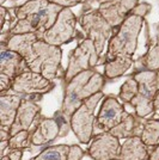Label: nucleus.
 <instances>
[{
	"mask_svg": "<svg viewBox=\"0 0 159 160\" xmlns=\"http://www.w3.org/2000/svg\"><path fill=\"white\" fill-rule=\"evenodd\" d=\"M62 7L49 0H28L14 8L16 22L8 35L35 32L42 37L48 29L53 27Z\"/></svg>",
	"mask_w": 159,
	"mask_h": 160,
	"instance_id": "1",
	"label": "nucleus"
},
{
	"mask_svg": "<svg viewBox=\"0 0 159 160\" xmlns=\"http://www.w3.org/2000/svg\"><path fill=\"white\" fill-rule=\"evenodd\" d=\"M105 79L104 74L100 73L95 68L84 71L73 77L68 82L65 84L64 99L60 112L69 121L72 113L81 105L84 100L103 90L105 85Z\"/></svg>",
	"mask_w": 159,
	"mask_h": 160,
	"instance_id": "2",
	"label": "nucleus"
},
{
	"mask_svg": "<svg viewBox=\"0 0 159 160\" xmlns=\"http://www.w3.org/2000/svg\"><path fill=\"white\" fill-rule=\"evenodd\" d=\"M145 14L133 10L129 16L121 23V25L114 30L111 38L109 40L106 53V60L114 59L120 55L133 56L138 48V38L145 22Z\"/></svg>",
	"mask_w": 159,
	"mask_h": 160,
	"instance_id": "3",
	"label": "nucleus"
},
{
	"mask_svg": "<svg viewBox=\"0 0 159 160\" xmlns=\"http://www.w3.org/2000/svg\"><path fill=\"white\" fill-rule=\"evenodd\" d=\"M105 97L103 91L93 94L86 100H84L74 112L69 117V126L71 129L77 136L80 143L87 145L95 136V128H96V117L95 111L96 108L100 103V100Z\"/></svg>",
	"mask_w": 159,
	"mask_h": 160,
	"instance_id": "4",
	"label": "nucleus"
},
{
	"mask_svg": "<svg viewBox=\"0 0 159 160\" xmlns=\"http://www.w3.org/2000/svg\"><path fill=\"white\" fill-rule=\"evenodd\" d=\"M62 50L61 47L52 46L46 41L38 40L33 43V55L31 61L28 63L30 71L42 74L44 78L54 80L59 77L61 71Z\"/></svg>",
	"mask_w": 159,
	"mask_h": 160,
	"instance_id": "5",
	"label": "nucleus"
},
{
	"mask_svg": "<svg viewBox=\"0 0 159 160\" xmlns=\"http://www.w3.org/2000/svg\"><path fill=\"white\" fill-rule=\"evenodd\" d=\"M132 77L138 81L139 91L138 94L131 100L129 105L134 109L136 116L146 118L147 116L154 113L153 99L158 91L157 71L139 69L132 73Z\"/></svg>",
	"mask_w": 159,
	"mask_h": 160,
	"instance_id": "6",
	"label": "nucleus"
},
{
	"mask_svg": "<svg viewBox=\"0 0 159 160\" xmlns=\"http://www.w3.org/2000/svg\"><path fill=\"white\" fill-rule=\"evenodd\" d=\"M104 61L105 63V58L104 55L100 58V55L97 53L96 47L91 40L84 37L79 42V44L71 50L69 56H68V65L64 73V84L68 82L73 77L77 74L81 73L87 69H92L95 67L102 65Z\"/></svg>",
	"mask_w": 159,
	"mask_h": 160,
	"instance_id": "7",
	"label": "nucleus"
},
{
	"mask_svg": "<svg viewBox=\"0 0 159 160\" xmlns=\"http://www.w3.org/2000/svg\"><path fill=\"white\" fill-rule=\"evenodd\" d=\"M78 23L84 30L85 37L91 40L97 53L102 55L104 52L105 42L111 38L114 29L111 24L100 14L98 8H91L80 14Z\"/></svg>",
	"mask_w": 159,
	"mask_h": 160,
	"instance_id": "8",
	"label": "nucleus"
},
{
	"mask_svg": "<svg viewBox=\"0 0 159 160\" xmlns=\"http://www.w3.org/2000/svg\"><path fill=\"white\" fill-rule=\"evenodd\" d=\"M66 120L60 111L55 113V117H40L35 128L31 129V146H44L55 139L66 136L71 129L69 122Z\"/></svg>",
	"mask_w": 159,
	"mask_h": 160,
	"instance_id": "9",
	"label": "nucleus"
},
{
	"mask_svg": "<svg viewBox=\"0 0 159 160\" xmlns=\"http://www.w3.org/2000/svg\"><path fill=\"white\" fill-rule=\"evenodd\" d=\"M77 16L71 8H62L53 27L42 35L41 40L56 47L71 43L73 40L79 37V31L77 30Z\"/></svg>",
	"mask_w": 159,
	"mask_h": 160,
	"instance_id": "10",
	"label": "nucleus"
},
{
	"mask_svg": "<svg viewBox=\"0 0 159 160\" xmlns=\"http://www.w3.org/2000/svg\"><path fill=\"white\" fill-rule=\"evenodd\" d=\"M55 87L53 80L44 78L42 74L28 71L16 77L8 92L23 96H43L49 93Z\"/></svg>",
	"mask_w": 159,
	"mask_h": 160,
	"instance_id": "11",
	"label": "nucleus"
},
{
	"mask_svg": "<svg viewBox=\"0 0 159 160\" xmlns=\"http://www.w3.org/2000/svg\"><path fill=\"white\" fill-rule=\"evenodd\" d=\"M127 115L128 112L120 103L119 98L114 94H108L103 98L98 115L96 116V128L102 132H110Z\"/></svg>",
	"mask_w": 159,
	"mask_h": 160,
	"instance_id": "12",
	"label": "nucleus"
},
{
	"mask_svg": "<svg viewBox=\"0 0 159 160\" xmlns=\"http://www.w3.org/2000/svg\"><path fill=\"white\" fill-rule=\"evenodd\" d=\"M42 96H24L23 102L17 111V116L13 124L10 128V134H14L22 130H31L35 128L36 123L40 120L41 107L37 100H41Z\"/></svg>",
	"mask_w": 159,
	"mask_h": 160,
	"instance_id": "13",
	"label": "nucleus"
},
{
	"mask_svg": "<svg viewBox=\"0 0 159 160\" xmlns=\"http://www.w3.org/2000/svg\"><path fill=\"white\" fill-rule=\"evenodd\" d=\"M120 149L121 143L119 138L110 132H102L93 136L86 153L93 160H111L119 159Z\"/></svg>",
	"mask_w": 159,
	"mask_h": 160,
	"instance_id": "14",
	"label": "nucleus"
},
{
	"mask_svg": "<svg viewBox=\"0 0 159 160\" xmlns=\"http://www.w3.org/2000/svg\"><path fill=\"white\" fill-rule=\"evenodd\" d=\"M98 2V11L114 29L129 16L134 7L139 4V0H93Z\"/></svg>",
	"mask_w": 159,
	"mask_h": 160,
	"instance_id": "15",
	"label": "nucleus"
},
{
	"mask_svg": "<svg viewBox=\"0 0 159 160\" xmlns=\"http://www.w3.org/2000/svg\"><path fill=\"white\" fill-rule=\"evenodd\" d=\"M38 40H41L40 36L35 32L8 35L6 41H3L1 47L18 53L20 56L24 58L27 63H29L33 55V43Z\"/></svg>",
	"mask_w": 159,
	"mask_h": 160,
	"instance_id": "16",
	"label": "nucleus"
},
{
	"mask_svg": "<svg viewBox=\"0 0 159 160\" xmlns=\"http://www.w3.org/2000/svg\"><path fill=\"white\" fill-rule=\"evenodd\" d=\"M30 71L27 61L23 56L13 50L1 47L0 53V74H5L11 79H14L19 74Z\"/></svg>",
	"mask_w": 159,
	"mask_h": 160,
	"instance_id": "17",
	"label": "nucleus"
},
{
	"mask_svg": "<svg viewBox=\"0 0 159 160\" xmlns=\"http://www.w3.org/2000/svg\"><path fill=\"white\" fill-rule=\"evenodd\" d=\"M23 94L12 93V92H1L0 96V123L1 128L10 129L13 124L17 111L23 102Z\"/></svg>",
	"mask_w": 159,
	"mask_h": 160,
	"instance_id": "18",
	"label": "nucleus"
},
{
	"mask_svg": "<svg viewBox=\"0 0 159 160\" xmlns=\"http://www.w3.org/2000/svg\"><path fill=\"white\" fill-rule=\"evenodd\" d=\"M150 148L144 143L140 136H133L126 139L121 145L120 160H145L150 157Z\"/></svg>",
	"mask_w": 159,
	"mask_h": 160,
	"instance_id": "19",
	"label": "nucleus"
},
{
	"mask_svg": "<svg viewBox=\"0 0 159 160\" xmlns=\"http://www.w3.org/2000/svg\"><path fill=\"white\" fill-rule=\"evenodd\" d=\"M145 118L136 116L135 112L127 115L122 122L110 130V133L119 139H129L133 136H140L144 129Z\"/></svg>",
	"mask_w": 159,
	"mask_h": 160,
	"instance_id": "20",
	"label": "nucleus"
},
{
	"mask_svg": "<svg viewBox=\"0 0 159 160\" xmlns=\"http://www.w3.org/2000/svg\"><path fill=\"white\" fill-rule=\"evenodd\" d=\"M134 65V59L133 56H125L120 55L114 59L106 60L104 67V77L108 80L117 79L120 77L125 75L126 72Z\"/></svg>",
	"mask_w": 159,
	"mask_h": 160,
	"instance_id": "21",
	"label": "nucleus"
},
{
	"mask_svg": "<svg viewBox=\"0 0 159 160\" xmlns=\"http://www.w3.org/2000/svg\"><path fill=\"white\" fill-rule=\"evenodd\" d=\"M141 69H150V71H159V23L156 30L154 40L148 43V48L145 55L140 59Z\"/></svg>",
	"mask_w": 159,
	"mask_h": 160,
	"instance_id": "22",
	"label": "nucleus"
},
{
	"mask_svg": "<svg viewBox=\"0 0 159 160\" xmlns=\"http://www.w3.org/2000/svg\"><path fill=\"white\" fill-rule=\"evenodd\" d=\"M140 138L146 146L152 151L159 142V118H145V124Z\"/></svg>",
	"mask_w": 159,
	"mask_h": 160,
	"instance_id": "23",
	"label": "nucleus"
},
{
	"mask_svg": "<svg viewBox=\"0 0 159 160\" xmlns=\"http://www.w3.org/2000/svg\"><path fill=\"white\" fill-rule=\"evenodd\" d=\"M71 146L68 145H54L44 148L33 160H68Z\"/></svg>",
	"mask_w": 159,
	"mask_h": 160,
	"instance_id": "24",
	"label": "nucleus"
},
{
	"mask_svg": "<svg viewBox=\"0 0 159 160\" xmlns=\"http://www.w3.org/2000/svg\"><path fill=\"white\" fill-rule=\"evenodd\" d=\"M138 91H139L138 81L131 75V77L122 84V86L120 88L119 99L122 100L123 104H129L131 100L138 94Z\"/></svg>",
	"mask_w": 159,
	"mask_h": 160,
	"instance_id": "25",
	"label": "nucleus"
},
{
	"mask_svg": "<svg viewBox=\"0 0 159 160\" xmlns=\"http://www.w3.org/2000/svg\"><path fill=\"white\" fill-rule=\"evenodd\" d=\"M30 135H31V130H22L19 133L14 134L8 141V151H12V149L23 151V149L29 148L31 146Z\"/></svg>",
	"mask_w": 159,
	"mask_h": 160,
	"instance_id": "26",
	"label": "nucleus"
},
{
	"mask_svg": "<svg viewBox=\"0 0 159 160\" xmlns=\"http://www.w3.org/2000/svg\"><path fill=\"white\" fill-rule=\"evenodd\" d=\"M50 2L56 4L62 8H71L72 6H77L79 4H84L87 0H49Z\"/></svg>",
	"mask_w": 159,
	"mask_h": 160,
	"instance_id": "27",
	"label": "nucleus"
},
{
	"mask_svg": "<svg viewBox=\"0 0 159 160\" xmlns=\"http://www.w3.org/2000/svg\"><path fill=\"white\" fill-rule=\"evenodd\" d=\"M84 154H85V152L81 149V147L78 145H72L71 151H69V155H68V160H81Z\"/></svg>",
	"mask_w": 159,
	"mask_h": 160,
	"instance_id": "28",
	"label": "nucleus"
},
{
	"mask_svg": "<svg viewBox=\"0 0 159 160\" xmlns=\"http://www.w3.org/2000/svg\"><path fill=\"white\" fill-rule=\"evenodd\" d=\"M7 157L10 158V160H22L23 158V151L22 149H12L10 151Z\"/></svg>",
	"mask_w": 159,
	"mask_h": 160,
	"instance_id": "29",
	"label": "nucleus"
},
{
	"mask_svg": "<svg viewBox=\"0 0 159 160\" xmlns=\"http://www.w3.org/2000/svg\"><path fill=\"white\" fill-rule=\"evenodd\" d=\"M157 78H158V91L156 93V97L153 99V107H154V112L159 111V71H157Z\"/></svg>",
	"mask_w": 159,
	"mask_h": 160,
	"instance_id": "30",
	"label": "nucleus"
},
{
	"mask_svg": "<svg viewBox=\"0 0 159 160\" xmlns=\"http://www.w3.org/2000/svg\"><path fill=\"white\" fill-rule=\"evenodd\" d=\"M0 138H1V141H8V140H10V139H11L10 129L1 128V129H0Z\"/></svg>",
	"mask_w": 159,
	"mask_h": 160,
	"instance_id": "31",
	"label": "nucleus"
},
{
	"mask_svg": "<svg viewBox=\"0 0 159 160\" xmlns=\"http://www.w3.org/2000/svg\"><path fill=\"white\" fill-rule=\"evenodd\" d=\"M0 11H1V27L4 28L6 25V17L10 16V13H8V10L5 6H1Z\"/></svg>",
	"mask_w": 159,
	"mask_h": 160,
	"instance_id": "32",
	"label": "nucleus"
},
{
	"mask_svg": "<svg viewBox=\"0 0 159 160\" xmlns=\"http://www.w3.org/2000/svg\"><path fill=\"white\" fill-rule=\"evenodd\" d=\"M148 160H159V143L150 152Z\"/></svg>",
	"mask_w": 159,
	"mask_h": 160,
	"instance_id": "33",
	"label": "nucleus"
},
{
	"mask_svg": "<svg viewBox=\"0 0 159 160\" xmlns=\"http://www.w3.org/2000/svg\"><path fill=\"white\" fill-rule=\"evenodd\" d=\"M8 141H1V143H0V153H1V157H4L5 151L8 149Z\"/></svg>",
	"mask_w": 159,
	"mask_h": 160,
	"instance_id": "34",
	"label": "nucleus"
},
{
	"mask_svg": "<svg viewBox=\"0 0 159 160\" xmlns=\"http://www.w3.org/2000/svg\"><path fill=\"white\" fill-rule=\"evenodd\" d=\"M1 160H10V158H8V157H7V155H4V157H3V158H1Z\"/></svg>",
	"mask_w": 159,
	"mask_h": 160,
	"instance_id": "35",
	"label": "nucleus"
},
{
	"mask_svg": "<svg viewBox=\"0 0 159 160\" xmlns=\"http://www.w3.org/2000/svg\"><path fill=\"white\" fill-rule=\"evenodd\" d=\"M5 1H6V0H0V4H1V6H4V4H5Z\"/></svg>",
	"mask_w": 159,
	"mask_h": 160,
	"instance_id": "36",
	"label": "nucleus"
},
{
	"mask_svg": "<svg viewBox=\"0 0 159 160\" xmlns=\"http://www.w3.org/2000/svg\"><path fill=\"white\" fill-rule=\"evenodd\" d=\"M154 115H156V117H157V118H159V111H157V112H154Z\"/></svg>",
	"mask_w": 159,
	"mask_h": 160,
	"instance_id": "37",
	"label": "nucleus"
},
{
	"mask_svg": "<svg viewBox=\"0 0 159 160\" xmlns=\"http://www.w3.org/2000/svg\"><path fill=\"white\" fill-rule=\"evenodd\" d=\"M111 160H120V159H111Z\"/></svg>",
	"mask_w": 159,
	"mask_h": 160,
	"instance_id": "38",
	"label": "nucleus"
},
{
	"mask_svg": "<svg viewBox=\"0 0 159 160\" xmlns=\"http://www.w3.org/2000/svg\"><path fill=\"white\" fill-rule=\"evenodd\" d=\"M145 160H148V159H145Z\"/></svg>",
	"mask_w": 159,
	"mask_h": 160,
	"instance_id": "39",
	"label": "nucleus"
}]
</instances>
